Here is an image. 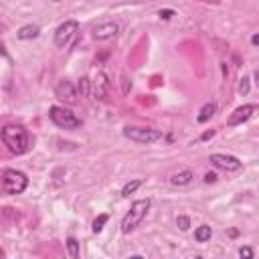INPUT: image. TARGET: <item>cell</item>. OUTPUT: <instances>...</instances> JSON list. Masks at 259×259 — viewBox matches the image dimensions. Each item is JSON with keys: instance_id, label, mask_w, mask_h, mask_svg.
<instances>
[{"instance_id": "obj_1", "label": "cell", "mask_w": 259, "mask_h": 259, "mask_svg": "<svg viewBox=\"0 0 259 259\" xmlns=\"http://www.w3.org/2000/svg\"><path fill=\"white\" fill-rule=\"evenodd\" d=\"M0 138H2V144L8 148V152L14 156H23L31 144L29 132L20 124H6L2 132H0Z\"/></svg>"}, {"instance_id": "obj_2", "label": "cell", "mask_w": 259, "mask_h": 259, "mask_svg": "<svg viewBox=\"0 0 259 259\" xmlns=\"http://www.w3.org/2000/svg\"><path fill=\"white\" fill-rule=\"evenodd\" d=\"M150 209V199H138L132 203L130 211L126 213V217L122 219V233H132L146 217V213Z\"/></svg>"}, {"instance_id": "obj_3", "label": "cell", "mask_w": 259, "mask_h": 259, "mask_svg": "<svg viewBox=\"0 0 259 259\" xmlns=\"http://www.w3.org/2000/svg\"><path fill=\"white\" fill-rule=\"evenodd\" d=\"M29 186V178L25 172L16 168H6L2 172V190L4 194H23Z\"/></svg>"}, {"instance_id": "obj_4", "label": "cell", "mask_w": 259, "mask_h": 259, "mask_svg": "<svg viewBox=\"0 0 259 259\" xmlns=\"http://www.w3.org/2000/svg\"><path fill=\"white\" fill-rule=\"evenodd\" d=\"M49 118L55 126L63 128V130H77L83 126L81 118H77L71 110H67V107H61V105H51L49 107Z\"/></svg>"}, {"instance_id": "obj_5", "label": "cell", "mask_w": 259, "mask_h": 259, "mask_svg": "<svg viewBox=\"0 0 259 259\" xmlns=\"http://www.w3.org/2000/svg\"><path fill=\"white\" fill-rule=\"evenodd\" d=\"M124 136L128 140H132L136 144H154L158 140H162V132L154 128H134V126H128L124 130Z\"/></svg>"}, {"instance_id": "obj_6", "label": "cell", "mask_w": 259, "mask_h": 259, "mask_svg": "<svg viewBox=\"0 0 259 259\" xmlns=\"http://www.w3.org/2000/svg\"><path fill=\"white\" fill-rule=\"evenodd\" d=\"M79 33V23L77 20H65L63 25L57 27L55 31V45L59 49H65L73 41V37Z\"/></svg>"}, {"instance_id": "obj_7", "label": "cell", "mask_w": 259, "mask_h": 259, "mask_svg": "<svg viewBox=\"0 0 259 259\" xmlns=\"http://www.w3.org/2000/svg\"><path fill=\"white\" fill-rule=\"evenodd\" d=\"M55 97L63 103H67V105H73V103H77L79 93H77V87L69 79H61L55 87Z\"/></svg>"}, {"instance_id": "obj_8", "label": "cell", "mask_w": 259, "mask_h": 259, "mask_svg": "<svg viewBox=\"0 0 259 259\" xmlns=\"http://www.w3.org/2000/svg\"><path fill=\"white\" fill-rule=\"evenodd\" d=\"M217 168L221 170H227V172H235V170H241L243 168V162L239 158H235L231 154H211L209 158Z\"/></svg>"}, {"instance_id": "obj_9", "label": "cell", "mask_w": 259, "mask_h": 259, "mask_svg": "<svg viewBox=\"0 0 259 259\" xmlns=\"http://www.w3.org/2000/svg\"><path fill=\"white\" fill-rule=\"evenodd\" d=\"M257 112V105L255 103H245V105H241V107H237V110L229 116V120H227V126H231V128H235V126H241L243 122H247L253 114Z\"/></svg>"}, {"instance_id": "obj_10", "label": "cell", "mask_w": 259, "mask_h": 259, "mask_svg": "<svg viewBox=\"0 0 259 259\" xmlns=\"http://www.w3.org/2000/svg\"><path fill=\"white\" fill-rule=\"evenodd\" d=\"M118 25L112 23V20H105V23H99L95 29H93V39L95 41H110L118 35Z\"/></svg>"}, {"instance_id": "obj_11", "label": "cell", "mask_w": 259, "mask_h": 259, "mask_svg": "<svg viewBox=\"0 0 259 259\" xmlns=\"http://www.w3.org/2000/svg\"><path fill=\"white\" fill-rule=\"evenodd\" d=\"M91 87H93V97L95 99H103L107 95V89H110V77L107 73H97L95 81H91Z\"/></svg>"}, {"instance_id": "obj_12", "label": "cell", "mask_w": 259, "mask_h": 259, "mask_svg": "<svg viewBox=\"0 0 259 259\" xmlns=\"http://www.w3.org/2000/svg\"><path fill=\"white\" fill-rule=\"evenodd\" d=\"M192 180H194V172L188 170V168L178 170V172H174V174L170 176V182L174 184V186H188Z\"/></svg>"}, {"instance_id": "obj_13", "label": "cell", "mask_w": 259, "mask_h": 259, "mask_svg": "<svg viewBox=\"0 0 259 259\" xmlns=\"http://www.w3.org/2000/svg\"><path fill=\"white\" fill-rule=\"evenodd\" d=\"M39 35H41V29H39L37 25H25L23 29H18L16 39H20V41H31V39H37Z\"/></svg>"}, {"instance_id": "obj_14", "label": "cell", "mask_w": 259, "mask_h": 259, "mask_svg": "<svg viewBox=\"0 0 259 259\" xmlns=\"http://www.w3.org/2000/svg\"><path fill=\"white\" fill-rule=\"evenodd\" d=\"M215 112H217V103H213V101L205 103V105H203V110H201L199 116H197V122H199V124H207V122L215 116Z\"/></svg>"}, {"instance_id": "obj_15", "label": "cell", "mask_w": 259, "mask_h": 259, "mask_svg": "<svg viewBox=\"0 0 259 259\" xmlns=\"http://www.w3.org/2000/svg\"><path fill=\"white\" fill-rule=\"evenodd\" d=\"M211 237H213V229L209 225H201L194 229V241L197 243H207L211 241Z\"/></svg>"}, {"instance_id": "obj_16", "label": "cell", "mask_w": 259, "mask_h": 259, "mask_svg": "<svg viewBox=\"0 0 259 259\" xmlns=\"http://www.w3.org/2000/svg\"><path fill=\"white\" fill-rule=\"evenodd\" d=\"M142 184H144V180H142V178H136V180H130V182H126V184H124V188H122V197H124V199H128L130 194H134V192H136Z\"/></svg>"}, {"instance_id": "obj_17", "label": "cell", "mask_w": 259, "mask_h": 259, "mask_svg": "<svg viewBox=\"0 0 259 259\" xmlns=\"http://www.w3.org/2000/svg\"><path fill=\"white\" fill-rule=\"evenodd\" d=\"M65 245H67V251H69V255H71L73 259H77V257H79V241L75 239V237H69L67 243H65Z\"/></svg>"}, {"instance_id": "obj_18", "label": "cell", "mask_w": 259, "mask_h": 259, "mask_svg": "<svg viewBox=\"0 0 259 259\" xmlns=\"http://www.w3.org/2000/svg\"><path fill=\"white\" fill-rule=\"evenodd\" d=\"M107 221H110V217H107V215H99V217L93 221L91 231H93V233H101V231H103V225H105Z\"/></svg>"}, {"instance_id": "obj_19", "label": "cell", "mask_w": 259, "mask_h": 259, "mask_svg": "<svg viewBox=\"0 0 259 259\" xmlns=\"http://www.w3.org/2000/svg\"><path fill=\"white\" fill-rule=\"evenodd\" d=\"M89 85H91V81L87 79V77H83V79H79V91H81V95H87L89 93Z\"/></svg>"}, {"instance_id": "obj_20", "label": "cell", "mask_w": 259, "mask_h": 259, "mask_svg": "<svg viewBox=\"0 0 259 259\" xmlns=\"http://www.w3.org/2000/svg\"><path fill=\"white\" fill-rule=\"evenodd\" d=\"M176 225H178L180 231H188V227H190V219L186 217V215H180V217L176 219Z\"/></svg>"}, {"instance_id": "obj_21", "label": "cell", "mask_w": 259, "mask_h": 259, "mask_svg": "<svg viewBox=\"0 0 259 259\" xmlns=\"http://www.w3.org/2000/svg\"><path fill=\"white\" fill-rule=\"evenodd\" d=\"M239 93L241 95H247L249 93V77H243L241 83H239Z\"/></svg>"}, {"instance_id": "obj_22", "label": "cell", "mask_w": 259, "mask_h": 259, "mask_svg": "<svg viewBox=\"0 0 259 259\" xmlns=\"http://www.w3.org/2000/svg\"><path fill=\"white\" fill-rule=\"evenodd\" d=\"M239 255H241L243 259H253V255H255V253H253V249H251V247H241V249H239Z\"/></svg>"}, {"instance_id": "obj_23", "label": "cell", "mask_w": 259, "mask_h": 259, "mask_svg": "<svg viewBox=\"0 0 259 259\" xmlns=\"http://www.w3.org/2000/svg\"><path fill=\"white\" fill-rule=\"evenodd\" d=\"M158 16H160V18H164V20H170L172 16H174V10L164 8V10H160V12H158Z\"/></svg>"}, {"instance_id": "obj_24", "label": "cell", "mask_w": 259, "mask_h": 259, "mask_svg": "<svg viewBox=\"0 0 259 259\" xmlns=\"http://www.w3.org/2000/svg\"><path fill=\"white\" fill-rule=\"evenodd\" d=\"M215 180H217V174H215V172H207V174H205V182L211 184V182H215Z\"/></svg>"}, {"instance_id": "obj_25", "label": "cell", "mask_w": 259, "mask_h": 259, "mask_svg": "<svg viewBox=\"0 0 259 259\" xmlns=\"http://www.w3.org/2000/svg\"><path fill=\"white\" fill-rule=\"evenodd\" d=\"M215 136V130H209V132H205L203 136H201V140H209V138H213Z\"/></svg>"}, {"instance_id": "obj_26", "label": "cell", "mask_w": 259, "mask_h": 259, "mask_svg": "<svg viewBox=\"0 0 259 259\" xmlns=\"http://www.w3.org/2000/svg\"><path fill=\"white\" fill-rule=\"evenodd\" d=\"M130 89H132V83H128V79L124 77V93H128Z\"/></svg>"}, {"instance_id": "obj_27", "label": "cell", "mask_w": 259, "mask_h": 259, "mask_svg": "<svg viewBox=\"0 0 259 259\" xmlns=\"http://www.w3.org/2000/svg\"><path fill=\"white\" fill-rule=\"evenodd\" d=\"M199 2H205V4H221V0H199Z\"/></svg>"}, {"instance_id": "obj_28", "label": "cell", "mask_w": 259, "mask_h": 259, "mask_svg": "<svg viewBox=\"0 0 259 259\" xmlns=\"http://www.w3.org/2000/svg\"><path fill=\"white\" fill-rule=\"evenodd\" d=\"M251 43H253L255 47H259V35H253V37H251Z\"/></svg>"}, {"instance_id": "obj_29", "label": "cell", "mask_w": 259, "mask_h": 259, "mask_svg": "<svg viewBox=\"0 0 259 259\" xmlns=\"http://www.w3.org/2000/svg\"><path fill=\"white\" fill-rule=\"evenodd\" d=\"M255 81H257V85H259V71H255Z\"/></svg>"}, {"instance_id": "obj_30", "label": "cell", "mask_w": 259, "mask_h": 259, "mask_svg": "<svg viewBox=\"0 0 259 259\" xmlns=\"http://www.w3.org/2000/svg\"><path fill=\"white\" fill-rule=\"evenodd\" d=\"M53 2H61V0H53Z\"/></svg>"}]
</instances>
